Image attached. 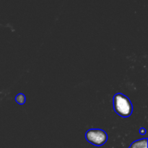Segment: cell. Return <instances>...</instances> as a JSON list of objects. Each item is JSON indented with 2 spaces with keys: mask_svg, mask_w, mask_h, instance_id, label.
Returning a JSON list of instances; mask_svg holds the SVG:
<instances>
[{
  "mask_svg": "<svg viewBox=\"0 0 148 148\" xmlns=\"http://www.w3.org/2000/svg\"><path fill=\"white\" fill-rule=\"evenodd\" d=\"M113 101L115 111L119 116L122 117H129L132 114V104L126 95L121 93L116 94Z\"/></svg>",
  "mask_w": 148,
  "mask_h": 148,
  "instance_id": "cell-1",
  "label": "cell"
},
{
  "mask_svg": "<svg viewBox=\"0 0 148 148\" xmlns=\"http://www.w3.org/2000/svg\"><path fill=\"white\" fill-rule=\"evenodd\" d=\"M86 140L90 143L95 146H101L106 143L108 140V135L102 130L92 129L89 130L85 134Z\"/></svg>",
  "mask_w": 148,
  "mask_h": 148,
  "instance_id": "cell-2",
  "label": "cell"
},
{
  "mask_svg": "<svg viewBox=\"0 0 148 148\" xmlns=\"http://www.w3.org/2000/svg\"><path fill=\"white\" fill-rule=\"evenodd\" d=\"M130 148H147V139H142L134 142Z\"/></svg>",
  "mask_w": 148,
  "mask_h": 148,
  "instance_id": "cell-3",
  "label": "cell"
},
{
  "mask_svg": "<svg viewBox=\"0 0 148 148\" xmlns=\"http://www.w3.org/2000/svg\"><path fill=\"white\" fill-rule=\"evenodd\" d=\"M16 102L17 103L20 105H23L25 102V96L24 95V94L20 93L16 96L15 98Z\"/></svg>",
  "mask_w": 148,
  "mask_h": 148,
  "instance_id": "cell-4",
  "label": "cell"
},
{
  "mask_svg": "<svg viewBox=\"0 0 148 148\" xmlns=\"http://www.w3.org/2000/svg\"><path fill=\"white\" fill-rule=\"evenodd\" d=\"M140 134H145L146 133V130H145V129H144V128H142V129H140Z\"/></svg>",
  "mask_w": 148,
  "mask_h": 148,
  "instance_id": "cell-5",
  "label": "cell"
}]
</instances>
